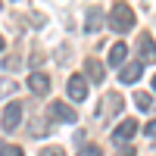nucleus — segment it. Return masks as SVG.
Masks as SVG:
<instances>
[{
    "mask_svg": "<svg viewBox=\"0 0 156 156\" xmlns=\"http://www.w3.org/2000/svg\"><path fill=\"white\" fill-rule=\"evenodd\" d=\"M106 22H109V28L115 34H128V31L134 28V9L128 6V3H112Z\"/></svg>",
    "mask_w": 156,
    "mask_h": 156,
    "instance_id": "1",
    "label": "nucleus"
},
{
    "mask_svg": "<svg viewBox=\"0 0 156 156\" xmlns=\"http://www.w3.org/2000/svg\"><path fill=\"white\" fill-rule=\"evenodd\" d=\"M122 106H125L122 94H119V90H109V94L103 97V106H100V112H97V122H109V115H112V112H122Z\"/></svg>",
    "mask_w": 156,
    "mask_h": 156,
    "instance_id": "2",
    "label": "nucleus"
},
{
    "mask_svg": "<svg viewBox=\"0 0 156 156\" xmlns=\"http://www.w3.org/2000/svg\"><path fill=\"white\" fill-rule=\"evenodd\" d=\"M66 94H69L72 103H84V100H87V78H84V75H69Z\"/></svg>",
    "mask_w": 156,
    "mask_h": 156,
    "instance_id": "3",
    "label": "nucleus"
},
{
    "mask_svg": "<svg viewBox=\"0 0 156 156\" xmlns=\"http://www.w3.org/2000/svg\"><path fill=\"white\" fill-rule=\"evenodd\" d=\"M47 115H50L53 122H66V125L78 122V112L69 106V103H50V106H47Z\"/></svg>",
    "mask_w": 156,
    "mask_h": 156,
    "instance_id": "4",
    "label": "nucleus"
},
{
    "mask_svg": "<svg viewBox=\"0 0 156 156\" xmlns=\"http://www.w3.org/2000/svg\"><path fill=\"white\" fill-rule=\"evenodd\" d=\"M137 128H140V125H137L134 119H122L119 125H115V131H112V144H115V147H119V144L125 147V140H131V137L137 134Z\"/></svg>",
    "mask_w": 156,
    "mask_h": 156,
    "instance_id": "5",
    "label": "nucleus"
},
{
    "mask_svg": "<svg viewBox=\"0 0 156 156\" xmlns=\"http://www.w3.org/2000/svg\"><path fill=\"white\" fill-rule=\"evenodd\" d=\"M137 53H140V62L144 66H153L156 62V41H153V34H140L137 37Z\"/></svg>",
    "mask_w": 156,
    "mask_h": 156,
    "instance_id": "6",
    "label": "nucleus"
},
{
    "mask_svg": "<svg viewBox=\"0 0 156 156\" xmlns=\"http://www.w3.org/2000/svg\"><path fill=\"white\" fill-rule=\"evenodd\" d=\"M28 90H31L34 97H47V94H50V78H47L44 72L34 69V72L28 75Z\"/></svg>",
    "mask_w": 156,
    "mask_h": 156,
    "instance_id": "7",
    "label": "nucleus"
},
{
    "mask_svg": "<svg viewBox=\"0 0 156 156\" xmlns=\"http://www.w3.org/2000/svg\"><path fill=\"white\" fill-rule=\"evenodd\" d=\"M22 122V103H6L3 109V131H16Z\"/></svg>",
    "mask_w": 156,
    "mask_h": 156,
    "instance_id": "8",
    "label": "nucleus"
},
{
    "mask_svg": "<svg viewBox=\"0 0 156 156\" xmlns=\"http://www.w3.org/2000/svg\"><path fill=\"white\" fill-rule=\"evenodd\" d=\"M84 78H87V81H94V84H100L103 78H106V66H103L100 59L87 56V59H84Z\"/></svg>",
    "mask_w": 156,
    "mask_h": 156,
    "instance_id": "9",
    "label": "nucleus"
},
{
    "mask_svg": "<svg viewBox=\"0 0 156 156\" xmlns=\"http://www.w3.org/2000/svg\"><path fill=\"white\" fill-rule=\"evenodd\" d=\"M140 75H144V62L137 59V62H128V66H122V72H119V81H122V84H134Z\"/></svg>",
    "mask_w": 156,
    "mask_h": 156,
    "instance_id": "10",
    "label": "nucleus"
},
{
    "mask_svg": "<svg viewBox=\"0 0 156 156\" xmlns=\"http://www.w3.org/2000/svg\"><path fill=\"white\" fill-rule=\"evenodd\" d=\"M125 59H128V47L119 41V44H112L109 47V56H106V62H109V66L112 69H119V66H125Z\"/></svg>",
    "mask_w": 156,
    "mask_h": 156,
    "instance_id": "11",
    "label": "nucleus"
},
{
    "mask_svg": "<svg viewBox=\"0 0 156 156\" xmlns=\"http://www.w3.org/2000/svg\"><path fill=\"white\" fill-rule=\"evenodd\" d=\"M100 25H103V12L94 6V9H87V16H84V31H100Z\"/></svg>",
    "mask_w": 156,
    "mask_h": 156,
    "instance_id": "12",
    "label": "nucleus"
},
{
    "mask_svg": "<svg viewBox=\"0 0 156 156\" xmlns=\"http://www.w3.org/2000/svg\"><path fill=\"white\" fill-rule=\"evenodd\" d=\"M134 106L140 112H150L153 109V94H150V90H137V94H134Z\"/></svg>",
    "mask_w": 156,
    "mask_h": 156,
    "instance_id": "13",
    "label": "nucleus"
},
{
    "mask_svg": "<svg viewBox=\"0 0 156 156\" xmlns=\"http://www.w3.org/2000/svg\"><path fill=\"white\" fill-rule=\"evenodd\" d=\"M19 84L12 81V78H0V97H9V94H16Z\"/></svg>",
    "mask_w": 156,
    "mask_h": 156,
    "instance_id": "14",
    "label": "nucleus"
},
{
    "mask_svg": "<svg viewBox=\"0 0 156 156\" xmlns=\"http://www.w3.org/2000/svg\"><path fill=\"white\" fill-rule=\"evenodd\" d=\"M0 156H25V153H22V147H16V144H0Z\"/></svg>",
    "mask_w": 156,
    "mask_h": 156,
    "instance_id": "15",
    "label": "nucleus"
},
{
    "mask_svg": "<svg viewBox=\"0 0 156 156\" xmlns=\"http://www.w3.org/2000/svg\"><path fill=\"white\" fill-rule=\"evenodd\" d=\"M75 156H103V150H100L97 144H84L81 150H78V153H75Z\"/></svg>",
    "mask_w": 156,
    "mask_h": 156,
    "instance_id": "16",
    "label": "nucleus"
},
{
    "mask_svg": "<svg viewBox=\"0 0 156 156\" xmlns=\"http://www.w3.org/2000/svg\"><path fill=\"white\" fill-rule=\"evenodd\" d=\"M41 156H66V150H62V147H44Z\"/></svg>",
    "mask_w": 156,
    "mask_h": 156,
    "instance_id": "17",
    "label": "nucleus"
},
{
    "mask_svg": "<svg viewBox=\"0 0 156 156\" xmlns=\"http://www.w3.org/2000/svg\"><path fill=\"white\" fill-rule=\"evenodd\" d=\"M144 134H147V137H156V119H150V122L144 125Z\"/></svg>",
    "mask_w": 156,
    "mask_h": 156,
    "instance_id": "18",
    "label": "nucleus"
},
{
    "mask_svg": "<svg viewBox=\"0 0 156 156\" xmlns=\"http://www.w3.org/2000/svg\"><path fill=\"white\" fill-rule=\"evenodd\" d=\"M119 156H134V147H119Z\"/></svg>",
    "mask_w": 156,
    "mask_h": 156,
    "instance_id": "19",
    "label": "nucleus"
},
{
    "mask_svg": "<svg viewBox=\"0 0 156 156\" xmlns=\"http://www.w3.org/2000/svg\"><path fill=\"white\" fill-rule=\"evenodd\" d=\"M3 47H6V41H3V34H0V53H3Z\"/></svg>",
    "mask_w": 156,
    "mask_h": 156,
    "instance_id": "20",
    "label": "nucleus"
},
{
    "mask_svg": "<svg viewBox=\"0 0 156 156\" xmlns=\"http://www.w3.org/2000/svg\"><path fill=\"white\" fill-rule=\"evenodd\" d=\"M153 94H156V75H153Z\"/></svg>",
    "mask_w": 156,
    "mask_h": 156,
    "instance_id": "21",
    "label": "nucleus"
}]
</instances>
